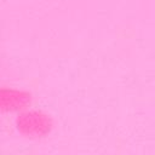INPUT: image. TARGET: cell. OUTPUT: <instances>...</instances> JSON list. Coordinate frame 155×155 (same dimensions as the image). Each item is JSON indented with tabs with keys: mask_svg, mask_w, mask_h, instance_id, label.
<instances>
[{
	"mask_svg": "<svg viewBox=\"0 0 155 155\" xmlns=\"http://www.w3.org/2000/svg\"><path fill=\"white\" fill-rule=\"evenodd\" d=\"M28 125H31L30 127L25 128L28 130V132H36V133H40L41 130L46 126H41V125H47V121H46V117L42 116L40 113L35 114V113H27L24 115H22L21 117V121L18 120V128L19 127H23V126H28Z\"/></svg>",
	"mask_w": 155,
	"mask_h": 155,
	"instance_id": "6da1fadb",
	"label": "cell"
}]
</instances>
